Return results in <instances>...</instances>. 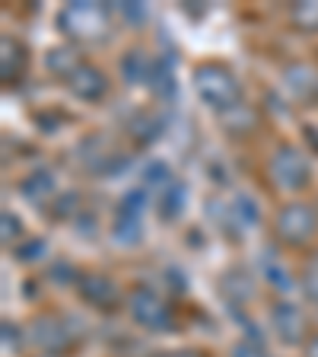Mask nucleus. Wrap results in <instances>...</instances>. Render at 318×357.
<instances>
[{
    "instance_id": "obj_16",
    "label": "nucleus",
    "mask_w": 318,
    "mask_h": 357,
    "mask_svg": "<svg viewBox=\"0 0 318 357\" xmlns=\"http://www.w3.org/2000/svg\"><path fill=\"white\" fill-rule=\"evenodd\" d=\"M185 201H188L185 182L172 178V185H166L163 192H159V214H163L166 220H178L182 211H185Z\"/></svg>"
},
{
    "instance_id": "obj_14",
    "label": "nucleus",
    "mask_w": 318,
    "mask_h": 357,
    "mask_svg": "<svg viewBox=\"0 0 318 357\" xmlns=\"http://www.w3.org/2000/svg\"><path fill=\"white\" fill-rule=\"evenodd\" d=\"M111 239L121 245H134L143 239V220L141 214H131V211H115V220H111Z\"/></svg>"
},
{
    "instance_id": "obj_10",
    "label": "nucleus",
    "mask_w": 318,
    "mask_h": 357,
    "mask_svg": "<svg viewBox=\"0 0 318 357\" xmlns=\"http://www.w3.org/2000/svg\"><path fill=\"white\" fill-rule=\"evenodd\" d=\"M261 211H258V201L252 198V195H236L232 198V204L226 211H223V227L232 233V236H239V233H248L258 223Z\"/></svg>"
},
{
    "instance_id": "obj_20",
    "label": "nucleus",
    "mask_w": 318,
    "mask_h": 357,
    "mask_svg": "<svg viewBox=\"0 0 318 357\" xmlns=\"http://www.w3.org/2000/svg\"><path fill=\"white\" fill-rule=\"evenodd\" d=\"M289 22L299 32H318V0H303L289 10Z\"/></svg>"
},
{
    "instance_id": "obj_18",
    "label": "nucleus",
    "mask_w": 318,
    "mask_h": 357,
    "mask_svg": "<svg viewBox=\"0 0 318 357\" xmlns=\"http://www.w3.org/2000/svg\"><path fill=\"white\" fill-rule=\"evenodd\" d=\"M261 271H264L267 284H271L274 290H280V294L293 290V275H289L287 265H283L277 255H264V261H261Z\"/></svg>"
},
{
    "instance_id": "obj_11",
    "label": "nucleus",
    "mask_w": 318,
    "mask_h": 357,
    "mask_svg": "<svg viewBox=\"0 0 318 357\" xmlns=\"http://www.w3.org/2000/svg\"><path fill=\"white\" fill-rule=\"evenodd\" d=\"M283 83H287L289 96L299 99V102H315V99H318V74H315V67H309V64L287 67Z\"/></svg>"
},
{
    "instance_id": "obj_8",
    "label": "nucleus",
    "mask_w": 318,
    "mask_h": 357,
    "mask_svg": "<svg viewBox=\"0 0 318 357\" xmlns=\"http://www.w3.org/2000/svg\"><path fill=\"white\" fill-rule=\"evenodd\" d=\"M80 297L83 303H89L93 310H102V312H111L115 306H118V284L111 281V278L105 275H83L80 281Z\"/></svg>"
},
{
    "instance_id": "obj_1",
    "label": "nucleus",
    "mask_w": 318,
    "mask_h": 357,
    "mask_svg": "<svg viewBox=\"0 0 318 357\" xmlns=\"http://www.w3.org/2000/svg\"><path fill=\"white\" fill-rule=\"evenodd\" d=\"M58 26L64 36L74 42H102L109 36L111 13L102 3H86V0H74L58 13Z\"/></svg>"
},
{
    "instance_id": "obj_15",
    "label": "nucleus",
    "mask_w": 318,
    "mask_h": 357,
    "mask_svg": "<svg viewBox=\"0 0 318 357\" xmlns=\"http://www.w3.org/2000/svg\"><path fill=\"white\" fill-rule=\"evenodd\" d=\"M19 192L26 195L32 204H45V201L58 192V185H54V176L48 169H35L19 182Z\"/></svg>"
},
{
    "instance_id": "obj_2",
    "label": "nucleus",
    "mask_w": 318,
    "mask_h": 357,
    "mask_svg": "<svg viewBox=\"0 0 318 357\" xmlns=\"http://www.w3.org/2000/svg\"><path fill=\"white\" fill-rule=\"evenodd\" d=\"M194 89L216 112L239 109V99H242V86H239L236 74L223 64H200L194 70Z\"/></svg>"
},
{
    "instance_id": "obj_23",
    "label": "nucleus",
    "mask_w": 318,
    "mask_h": 357,
    "mask_svg": "<svg viewBox=\"0 0 318 357\" xmlns=\"http://www.w3.org/2000/svg\"><path fill=\"white\" fill-rule=\"evenodd\" d=\"M232 357H271V354L264 351V344L258 338H248V342H239L232 348Z\"/></svg>"
},
{
    "instance_id": "obj_12",
    "label": "nucleus",
    "mask_w": 318,
    "mask_h": 357,
    "mask_svg": "<svg viewBox=\"0 0 318 357\" xmlns=\"http://www.w3.org/2000/svg\"><path fill=\"white\" fill-rule=\"evenodd\" d=\"M121 77H125L131 86H150L153 83V77H156V61L150 58L147 52H127L125 58H121Z\"/></svg>"
},
{
    "instance_id": "obj_27",
    "label": "nucleus",
    "mask_w": 318,
    "mask_h": 357,
    "mask_svg": "<svg viewBox=\"0 0 318 357\" xmlns=\"http://www.w3.org/2000/svg\"><path fill=\"white\" fill-rule=\"evenodd\" d=\"M303 131H305V141H309V144H312V147H315V150H318V128L305 125V128H303Z\"/></svg>"
},
{
    "instance_id": "obj_9",
    "label": "nucleus",
    "mask_w": 318,
    "mask_h": 357,
    "mask_svg": "<svg viewBox=\"0 0 318 357\" xmlns=\"http://www.w3.org/2000/svg\"><path fill=\"white\" fill-rule=\"evenodd\" d=\"M67 89H70L77 99H83V102H99V99L109 93V77H105L99 67L83 64L80 70L67 80Z\"/></svg>"
},
{
    "instance_id": "obj_29",
    "label": "nucleus",
    "mask_w": 318,
    "mask_h": 357,
    "mask_svg": "<svg viewBox=\"0 0 318 357\" xmlns=\"http://www.w3.org/2000/svg\"><path fill=\"white\" fill-rule=\"evenodd\" d=\"M45 357H54V354H45Z\"/></svg>"
},
{
    "instance_id": "obj_19",
    "label": "nucleus",
    "mask_w": 318,
    "mask_h": 357,
    "mask_svg": "<svg viewBox=\"0 0 318 357\" xmlns=\"http://www.w3.org/2000/svg\"><path fill=\"white\" fill-rule=\"evenodd\" d=\"M159 131H163V119H159L156 112H141V115L134 119V125H131V134L141 144L156 141V137H159Z\"/></svg>"
},
{
    "instance_id": "obj_6",
    "label": "nucleus",
    "mask_w": 318,
    "mask_h": 357,
    "mask_svg": "<svg viewBox=\"0 0 318 357\" xmlns=\"http://www.w3.org/2000/svg\"><path fill=\"white\" fill-rule=\"evenodd\" d=\"M32 338H35L38 348L54 354V357H58L61 351H70L77 344L74 328L67 326L61 316H38V319L32 322Z\"/></svg>"
},
{
    "instance_id": "obj_13",
    "label": "nucleus",
    "mask_w": 318,
    "mask_h": 357,
    "mask_svg": "<svg viewBox=\"0 0 318 357\" xmlns=\"http://www.w3.org/2000/svg\"><path fill=\"white\" fill-rule=\"evenodd\" d=\"M3 58H0V74H3V80L7 83H16L22 77V70H26V64H29V58H26V48H22L16 38L3 36Z\"/></svg>"
},
{
    "instance_id": "obj_28",
    "label": "nucleus",
    "mask_w": 318,
    "mask_h": 357,
    "mask_svg": "<svg viewBox=\"0 0 318 357\" xmlns=\"http://www.w3.org/2000/svg\"><path fill=\"white\" fill-rule=\"evenodd\" d=\"M305 354H309V357H318V338H312V342L305 344Z\"/></svg>"
},
{
    "instance_id": "obj_17",
    "label": "nucleus",
    "mask_w": 318,
    "mask_h": 357,
    "mask_svg": "<svg viewBox=\"0 0 318 357\" xmlns=\"http://www.w3.org/2000/svg\"><path fill=\"white\" fill-rule=\"evenodd\" d=\"M45 64H48V70L58 77H64V80H70V77L80 70V58H77L74 48H51L48 52V58H45Z\"/></svg>"
},
{
    "instance_id": "obj_4",
    "label": "nucleus",
    "mask_w": 318,
    "mask_h": 357,
    "mask_svg": "<svg viewBox=\"0 0 318 357\" xmlns=\"http://www.w3.org/2000/svg\"><path fill=\"white\" fill-rule=\"evenodd\" d=\"M127 312H131V319L137 322V326L150 328V332H163V328H172V322H175L172 319V306L150 287L131 290V297H127Z\"/></svg>"
},
{
    "instance_id": "obj_3",
    "label": "nucleus",
    "mask_w": 318,
    "mask_h": 357,
    "mask_svg": "<svg viewBox=\"0 0 318 357\" xmlns=\"http://www.w3.org/2000/svg\"><path fill=\"white\" fill-rule=\"evenodd\" d=\"M267 172L274 178L277 188H287V192H296V188H305L312 178V166L309 156L303 150H296L293 144H280L267 163Z\"/></svg>"
},
{
    "instance_id": "obj_24",
    "label": "nucleus",
    "mask_w": 318,
    "mask_h": 357,
    "mask_svg": "<svg viewBox=\"0 0 318 357\" xmlns=\"http://www.w3.org/2000/svg\"><path fill=\"white\" fill-rule=\"evenodd\" d=\"M305 294H309L312 303H318V261H312L309 271H305Z\"/></svg>"
},
{
    "instance_id": "obj_7",
    "label": "nucleus",
    "mask_w": 318,
    "mask_h": 357,
    "mask_svg": "<svg viewBox=\"0 0 318 357\" xmlns=\"http://www.w3.org/2000/svg\"><path fill=\"white\" fill-rule=\"evenodd\" d=\"M271 326H274V335H280V342L287 344H299L309 332V319H305V312L293 303H277L271 310Z\"/></svg>"
},
{
    "instance_id": "obj_21",
    "label": "nucleus",
    "mask_w": 318,
    "mask_h": 357,
    "mask_svg": "<svg viewBox=\"0 0 318 357\" xmlns=\"http://www.w3.org/2000/svg\"><path fill=\"white\" fill-rule=\"evenodd\" d=\"M143 182H147L143 188H159V192H163L166 185H172V176L163 163H150L147 172H143Z\"/></svg>"
},
{
    "instance_id": "obj_22",
    "label": "nucleus",
    "mask_w": 318,
    "mask_h": 357,
    "mask_svg": "<svg viewBox=\"0 0 318 357\" xmlns=\"http://www.w3.org/2000/svg\"><path fill=\"white\" fill-rule=\"evenodd\" d=\"M16 255H19V261H38L45 255V243L42 239H26L22 245H16Z\"/></svg>"
},
{
    "instance_id": "obj_25",
    "label": "nucleus",
    "mask_w": 318,
    "mask_h": 357,
    "mask_svg": "<svg viewBox=\"0 0 318 357\" xmlns=\"http://www.w3.org/2000/svg\"><path fill=\"white\" fill-rule=\"evenodd\" d=\"M19 233H22V227H19V220H16L10 211H3V239H19Z\"/></svg>"
},
{
    "instance_id": "obj_26",
    "label": "nucleus",
    "mask_w": 318,
    "mask_h": 357,
    "mask_svg": "<svg viewBox=\"0 0 318 357\" xmlns=\"http://www.w3.org/2000/svg\"><path fill=\"white\" fill-rule=\"evenodd\" d=\"M153 357H210L207 351H198V348H172V351H159Z\"/></svg>"
},
{
    "instance_id": "obj_5",
    "label": "nucleus",
    "mask_w": 318,
    "mask_h": 357,
    "mask_svg": "<svg viewBox=\"0 0 318 357\" xmlns=\"http://www.w3.org/2000/svg\"><path fill=\"white\" fill-rule=\"evenodd\" d=\"M315 227H318L315 211H312L309 204H299V201L296 204H283L280 214H277V220H274L277 236L289 245L309 243V239L315 236Z\"/></svg>"
}]
</instances>
